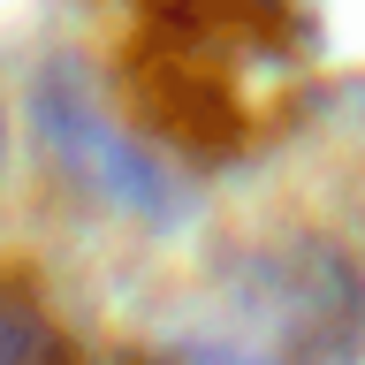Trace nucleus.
I'll return each instance as SVG.
<instances>
[{
    "mask_svg": "<svg viewBox=\"0 0 365 365\" xmlns=\"http://www.w3.org/2000/svg\"><path fill=\"white\" fill-rule=\"evenodd\" d=\"M289 0H130L114 38V84L137 130L168 153L228 160L259 130L251 68L297 53Z\"/></svg>",
    "mask_w": 365,
    "mask_h": 365,
    "instance_id": "1",
    "label": "nucleus"
},
{
    "mask_svg": "<svg viewBox=\"0 0 365 365\" xmlns=\"http://www.w3.org/2000/svg\"><path fill=\"white\" fill-rule=\"evenodd\" d=\"M0 365H76L61 327L16 274H0Z\"/></svg>",
    "mask_w": 365,
    "mask_h": 365,
    "instance_id": "2",
    "label": "nucleus"
}]
</instances>
